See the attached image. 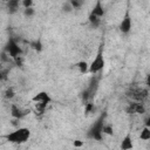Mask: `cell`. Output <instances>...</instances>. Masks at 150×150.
<instances>
[{"instance_id":"obj_3","label":"cell","mask_w":150,"mask_h":150,"mask_svg":"<svg viewBox=\"0 0 150 150\" xmlns=\"http://www.w3.org/2000/svg\"><path fill=\"white\" fill-rule=\"evenodd\" d=\"M103 115H101L96 122H94V124L90 127V129L88 130L87 136L89 138L96 139V141H101L102 139V127H103Z\"/></svg>"},{"instance_id":"obj_11","label":"cell","mask_w":150,"mask_h":150,"mask_svg":"<svg viewBox=\"0 0 150 150\" xmlns=\"http://www.w3.org/2000/svg\"><path fill=\"white\" fill-rule=\"evenodd\" d=\"M74 66H75V68H77V69H79V71H80L81 74H86V73H88L89 64H88L86 61H80V62L75 63Z\"/></svg>"},{"instance_id":"obj_24","label":"cell","mask_w":150,"mask_h":150,"mask_svg":"<svg viewBox=\"0 0 150 150\" xmlns=\"http://www.w3.org/2000/svg\"><path fill=\"white\" fill-rule=\"evenodd\" d=\"M73 145H74L75 148H80V146L83 145V142H82V141H74V142H73Z\"/></svg>"},{"instance_id":"obj_13","label":"cell","mask_w":150,"mask_h":150,"mask_svg":"<svg viewBox=\"0 0 150 150\" xmlns=\"http://www.w3.org/2000/svg\"><path fill=\"white\" fill-rule=\"evenodd\" d=\"M88 20H89L90 25H91L94 28L98 27V26H100V23H101V18H98V16L94 15L93 13H90V14H89V18H88Z\"/></svg>"},{"instance_id":"obj_20","label":"cell","mask_w":150,"mask_h":150,"mask_svg":"<svg viewBox=\"0 0 150 150\" xmlns=\"http://www.w3.org/2000/svg\"><path fill=\"white\" fill-rule=\"evenodd\" d=\"M34 13H35V11H34V8H33V7H28V8H25V9H23V15H25V16H27V18L33 16V15H34Z\"/></svg>"},{"instance_id":"obj_16","label":"cell","mask_w":150,"mask_h":150,"mask_svg":"<svg viewBox=\"0 0 150 150\" xmlns=\"http://www.w3.org/2000/svg\"><path fill=\"white\" fill-rule=\"evenodd\" d=\"M69 2H70V5H71V7L74 8V9H79V8H81L82 7V5H83V0H69Z\"/></svg>"},{"instance_id":"obj_9","label":"cell","mask_w":150,"mask_h":150,"mask_svg":"<svg viewBox=\"0 0 150 150\" xmlns=\"http://www.w3.org/2000/svg\"><path fill=\"white\" fill-rule=\"evenodd\" d=\"M7 9L9 14H14L19 9V0H7Z\"/></svg>"},{"instance_id":"obj_19","label":"cell","mask_w":150,"mask_h":150,"mask_svg":"<svg viewBox=\"0 0 150 150\" xmlns=\"http://www.w3.org/2000/svg\"><path fill=\"white\" fill-rule=\"evenodd\" d=\"M112 127L111 125H105L103 124L102 127V134H105V135H112Z\"/></svg>"},{"instance_id":"obj_27","label":"cell","mask_w":150,"mask_h":150,"mask_svg":"<svg viewBox=\"0 0 150 150\" xmlns=\"http://www.w3.org/2000/svg\"><path fill=\"white\" fill-rule=\"evenodd\" d=\"M0 68H1V61H0Z\"/></svg>"},{"instance_id":"obj_22","label":"cell","mask_w":150,"mask_h":150,"mask_svg":"<svg viewBox=\"0 0 150 150\" xmlns=\"http://www.w3.org/2000/svg\"><path fill=\"white\" fill-rule=\"evenodd\" d=\"M89 97H90V93H89V90L87 89V90H84V91L82 93V98H83L84 102H87Z\"/></svg>"},{"instance_id":"obj_4","label":"cell","mask_w":150,"mask_h":150,"mask_svg":"<svg viewBox=\"0 0 150 150\" xmlns=\"http://www.w3.org/2000/svg\"><path fill=\"white\" fill-rule=\"evenodd\" d=\"M5 52L8 54V56H11L12 59H15L16 56L22 54V49L19 47V45L15 42L14 39H9L5 46Z\"/></svg>"},{"instance_id":"obj_23","label":"cell","mask_w":150,"mask_h":150,"mask_svg":"<svg viewBox=\"0 0 150 150\" xmlns=\"http://www.w3.org/2000/svg\"><path fill=\"white\" fill-rule=\"evenodd\" d=\"M93 109H94V105H93L91 103L86 102V110H84V111H86V114H89V112H90Z\"/></svg>"},{"instance_id":"obj_25","label":"cell","mask_w":150,"mask_h":150,"mask_svg":"<svg viewBox=\"0 0 150 150\" xmlns=\"http://www.w3.org/2000/svg\"><path fill=\"white\" fill-rule=\"evenodd\" d=\"M7 56H8V54H7L6 52H2V53H1V59H2V61H7V60H8Z\"/></svg>"},{"instance_id":"obj_21","label":"cell","mask_w":150,"mask_h":150,"mask_svg":"<svg viewBox=\"0 0 150 150\" xmlns=\"http://www.w3.org/2000/svg\"><path fill=\"white\" fill-rule=\"evenodd\" d=\"M22 6H23L25 8L33 7V0H22Z\"/></svg>"},{"instance_id":"obj_6","label":"cell","mask_w":150,"mask_h":150,"mask_svg":"<svg viewBox=\"0 0 150 150\" xmlns=\"http://www.w3.org/2000/svg\"><path fill=\"white\" fill-rule=\"evenodd\" d=\"M32 101L33 102H42V103H45V104H48L50 101H52V98H50V96H49V94L47 93V91H40V93H38V94H35L33 97H32Z\"/></svg>"},{"instance_id":"obj_26","label":"cell","mask_w":150,"mask_h":150,"mask_svg":"<svg viewBox=\"0 0 150 150\" xmlns=\"http://www.w3.org/2000/svg\"><path fill=\"white\" fill-rule=\"evenodd\" d=\"M2 79H4V74H2V73H1V71H0V81H1V80H2Z\"/></svg>"},{"instance_id":"obj_18","label":"cell","mask_w":150,"mask_h":150,"mask_svg":"<svg viewBox=\"0 0 150 150\" xmlns=\"http://www.w3.org/2000/svg\"><path fill=\"white\" fill-rule=\"evenodd\" d=\"M73 7H71V5H70V2L68 1V2H64L63 5H62V12H64V13H70V12H73Z\"/></svg>"},{"instance_id":"obj_8","label":"cell","mask_w":150,"mask_h":150,"mask_svg":"<svg viewBox=\"0 0 150 150\" xmlns=\"http://www.w3.org/2000/svg\"><path fill=\"white\" fill-rule=\"evenodd\" d=\"M90 13H93L94 15H96V16H98V18H102L103 15H104V8H103V6H102V2H101V0H97L96 1V4L94 5V7H93V9H91V12Z\"/></svg>"},{"instance_id":"obj_15","label":"cell","mask_w":150,"mask_h":150,"mask_svg":"<svg viewBox=\"0 0 150 150\" xmlns=\"http://www.w3.org/2000/svg\"><path fill=\"white\" fill-rule=\"evenodd\" d=\"M30 46H32V48H33L34 50H36V52H41V50H42V43H41V40H40V39H39V40H35L34 42H32Z\"/></svg>"},{"instance_id":"obj_7","label":"cell","mask_w":150,"mask_h":150,"mask_svg":"<svg viewBox=\"0 0 150 150\" xmlns=\"http://www.w3.org/2000/svg\"><path fill=\"white\" fill-rule=\"evenodd\" d=\"M128 112L129 114H144L145 108L142 103H130L128 108Z\"/></svg>"},{"instance_id":"obj_2","label":"cell","mask_w":150,"mask_h":150,"mask_svg":"<svg viewBox=\"0 0 150 150\" xmlns=\"http://www.w3.org/2000/svg\"><path fill=\"white\" fill-rule=\"evenodd\" d=\"M105 66V61H104V56H103V45L100 46L98 48V52L95 56V59L93 60L91 64L89 66V69H88V73L90 74H96L98 71H101Z\"/></svg>"},{"instance_id":"obj_5","label":"cell","mask_w":150,"mask_h":150,"mask_svg":"<svg viewBox=\"0 0 150 150\" xmlns=\"http://www.w3.org/2000/svg\"><path fill=\"white\" fill-rule=\"evenodd\" d=\"M118 28H120V30H121L123 34H128V33L131 30V28H132V21H131V18H130V14H129L128 11L125 12V15H124V18L122 19V21H121Z\"/></svg>"},{"instance_id":"obj_1","label":"cell","mask_w":150,"mask_h":150,"mask_svg":"<svg viewBox=\"0 0 150 150\" xmlns=\"http://www.w3.org/2000/svg\"><path fill=\"white\" fill-rule=\"evenodd\" d=\"M29 136H30V130L28 128H19L18 130H15L13 132L7 134L5 136V138L11 143L20 144V143H25L26 141H28Z\"/></svg>"},{"instance_id":"obj_10","label":"cell","mask_w":150,"mask_h":150,"mask_svg":"<svg viewBox=\"0 0 150 150\" xmlns=\"http://www.w3.org/2000/svg\"><path fill=\"white\" fill-rule=\"evenodd\" d=\"M132 141H131V136L130 135H127L123 139H122V143H121V145H120V148L122 149V150H130V149H132Z\"/></svg>"},{"instance_id":"obj_14","label":"cell","mask_w":150,"mask_h":150,"mask_svg":"<svg viewBox=\"0 0 150 150\" xmlns=\"http://www.w3.org/2000/svg\"><path fill=\"white\" fill-rule=\"evenodd\" d=\"M141 139H143V141H149L150 139V127H148V125H145L144 128H143V130L141 131Z\"/></svg>"},{"instance_id":"obj_17","label":"cell","mask_w":150,"mask_h":150,"mask_svg":"<svg viewBox=\"0 0 150 150\" xmlns=\"http://www.w3.org/2000/svg\"><path fill=\"white\" fill-rule=\"evenodd\" d=\"M14 96H15V91H14V89H13L12 87L7 88L6 91H5V97H6L7 100H12Z\"/></svg>"},{"instance_id":"obj_12","label":"cell","mask_w":150,"mask_h":150,"mask_svg":"<svg viewBox=\"0 0 150 150\" xmlns=\"http://www.w3.org/2000/svg\"><path fill=\"white\" fill-rule=\"evenodd\" d=\"M11 114H12V116H13L14 118H16V120H20V118L25 115L15 104H12V105H11Z\"/></svg>"}]
</instances>
